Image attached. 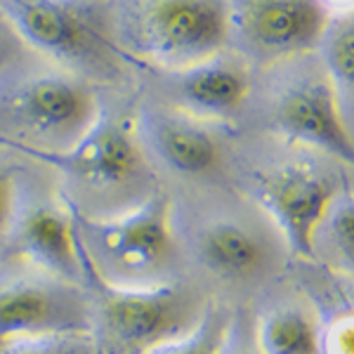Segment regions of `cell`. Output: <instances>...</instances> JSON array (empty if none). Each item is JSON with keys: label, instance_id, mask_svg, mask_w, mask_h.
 <instances>
[{"label": "cell", "instance_id": "6da1fadb", "mask_svg": "<svg viewBox=\"0 0 354 354\" xmlns=\"http://www.w3.org/2000/svg\"><path fill=\"white\" fill-rule=\"evenodd\" d=\"M100 116L85 78L53 62L26 64L15 55L0 68V147L10 151H66Z\"/></svg>", "mask_w": 354, "mask_h": 354}, {"label": "cell", "instance_id": "7a4b0ae2", "mask_svg": "<svg viewBox=\"0 0 354 354\" xmlns=\"http://www.w3.org/2000/svg\"><path fill=\"white\" fill-rule=\"evenodd\" d=\"M24 156L57 170L62 180L81 192V201L109 208L106 218L121 215L151 196L149 161L135 123L100 109V116L71 149L28 151ZM81 201L71 203L78 205Z\"/></svg>", "mask_w": 354, "mask_h": 354}, {"label": "cell", "instance_id": "3957f363", "mask_svg": "<svg viewBox=\"0 0 354 354\" xmlns=\"http://www.w3.org/2000/svg\"><path fill=\"white\" fill-rule=\"evenodd\" d=\"M71 208V205H68ZM73 215L78 253L97 277L113 286L165 283V267L175 250L173 205L153 192L147 201L111 218Z\"/></svg>", "mask_w": 354, "mask_h": 354}, {"label": "cell", "instance_id": "277c9868", "mask_svg": "<svg viewBox=\"0 0 354 354\" xmlns=\"http://www.w3.org/2000/svg\"><path fill=\"white\" fill-rule=\"evenodd\" d=\"M81 265L90 302V333L100 354H149L153 347L189 333L203 314L175 281L113 286L83 260Z\"/></svg>", "mask_w": 354, "mask_h": 354}, {"label": "cell", "instance_id": "5b68a950", "mask_svg": "<svg viewBox=\"0 0 354 354\" xmlns=\"http://www.w3.org/2000/svg\"><path fill=\"white\" fill-rule=\"evenodd\" d=\"M111 28L125 55L182 68L230 41V0H118Z\"/></svg>", "mask_w": 354, "mask_h": 354}, {"label": "cell", "instance_id": "8992f818", "mask_svg": "<svg viewBox=\"0 0 354 354\" xmlns=\"http://www.w3.org/2000/svg\"><path fill=\"white\" fill-rule=\"evenodd\" d=\"M0 12L21 38L53 64L81 78L116 81L125 55L113 28L88 0H0Z\"/></svg>", "mask_w": 354, "mask_h": 354}, {"label": "cell", "instance_id": "52a82bcc", "mask_svg": "<svg viewBox=\"0 0 354 354\" xmlns=\"http://www.w3.org/2000/svg\"><path fill=\"white\" fill-rule=\"evenodd\" d=\"M48 333H90L83 283L26 262L0 270V340Z\"/></svg>", "mask_w": 354, "mask_h": 354}, {"label": "cell", "instance_id": "ba28073f", "mask_svg": "<svg viewBox=\"0 0 354 354\" xmlns=\"http://www.w3.org/2000/svg\"><path fill=\"white\" fill-rule=\"evenodd\" d=\"M5 248L19 262L45 270L66 281L83 283L76 227L64 194L21 185L17 175L15 203L5 232Z\"/></svg>", "mask_w": 354, "mask_h": 354}, {"label": "cell", "instance_id": "9c48e42d", "mask_svg": "<svg viewBox=\"0 0 354 354\" xmlns=\"http://www.w3.org/2000/svg\"><path fill=\"white\" fill-rule=\"evenodd\" d=\"M255 198L274 222L290 255L314 260V239L335 196L333 177L312 163H283L255 175Z\"/></svg>", "mask_w": 354, "mask_h": 354}, {"label": "cell", "instance_id": "30bf717a", "mask_svg": "<svg viewBox=\"0 0 354 354\" xmlns=\"http://www.w3.org/2000/svg\"><path fill=\"white\" fill-rule=\"evenodd\" d=\"M330 19L322 0H230V36L243 55L279 62L310 53Z\"/></svg>", "mask_w": 354, "mask_h": 354}, {"label": "cell", "instance_id": "8fae6325", "mask_svg": "<svg viewBox=\"0 0 354 354\" xmlns=\"http://www.w3.org/2000/svg\"><path fill=\"white\" fill-rule=\"evenodd\" d=\"M272 125L283 140L354 165V140L342 121L338 93L326 73H307L277 95Z\"/></svg>", "mask_w": 354, "mask_h": 354}, {"label": "cell", "instance_id": "7c38bea8", "mask_svg": "<svg viewBox=\"0 0 354 354\" xmlns=\"http://www.w3.org/2000/svg\"><path fill=\"white\" fill-rule=\"evenodd\" d=\"M163 76L175 109L201 121L232 118L250 93L245 62L236 55H225L222 50L196 64L163 68Z\"/></svg>", "mask_w": 354, "mask_h": 354}, {"label": "cell", "instance_id": "4fadbf2b", "mask_svg": "<svg viewBox=\"0 0 354 354\" xmlns=\"http://www.w3.org/2000/svg\"><path fill=\"white\" fill-rule=\"evenodd\" d=\"M135 130L145 153H151L177 175L201 177L220 165L218 137L205 128L201 118L180 109H145L135 121Z\"/></svg>", "mask_w": 354, "mask_h": 354}, {"label": "cell", "instance_id": "5bb4252c", "mask_svg": "<svg viewBox=\"0 0 354 354\" xmlns=\"http://www.w3.org/2000/svg\"><path fill=\"white\" fill-rule=\"evenodd\" d=\"M198 262L220 279H248L265 267L267 245L262 236L236 218L203 222L194 239Z\"/></svg>", "mask_w": 354, "mask_h": 354}, {"label": "cell", "instance_id": "9a60e30c", "mask_svg": "<svg viewBox=\"0 0 354 354\" xmlns=\"http://www.w3.org/2000/svg\"><path fill=\"white\" fill-rule=\"evenodd\" d=\"M255 342L262 354H319V324L302 307H274L260 317Z\"/></svg>", "mask_w": 354, "mask_h": 354}, {"label": "cell", "instance_id": "2e32d148", "mask_svg": "<svg viewBox=\"0 0 354 354\" xmlns=\"http://www.w3.org/2000/svg\"><path fill=\"white\" fill-rule=\"evenodd\" d=\"M317 48L330 83L354 90V10L330 15Z\"/></svg>", "mask_w": 354, "mask_h": 354}, {"label": "cell", "instance_id": "e0dca14e", "mask_svg": "<svg viewBox=\"0 0 354 354\" xmlns=\"http://www.w3.org/2000/svg\"><path fill=\"white\" fill-rule=\"evenodd\" d=\"M230 326L232 322L222 314V310H218V307H213L208 302L203 307L198 324L189 333L153 347L149 354H222L225 352Z\"/></svg>", "mask_w": 354, "mask_h": 354}, {"label": "cell", "instance_id": "ac0fdd59", "mask_svg": "<svg viewBox=\"0 0 354 354\" xmlns=\"http://www.w3.org/2000/svg\"><path fill=\"white\" fill-rule=\"evenodd\" d=\"M0 354H100L93 333H48L0 340Z\"/></svg>", "mask_w": 354, "mask_h": 354}, {"label": "cell", "instance_id": "d6986e66", "mask_svg": "<svg viewBox=\"0 0 354 354\" xmlns=\"http://www.w3.org/2000/svg\"><path fill=\"white\" fill-rule=\"evenodd\" d=\"M328 232L340 258L354 272V196L335 198L328 215Z\"/></svg>", "mask_w": 354, "mask_h": 354}, {"label": "cell", "instance_id": "ffe728a7", "mask_svg": "<svg viewBox=\"0 0 354 354\" xmlns=\"http://www.w3.org/2000/svg\"><path fill=\"white\" fill-rule=\"evenodd\" d=\"M319 354H354V312L340 314L319 328Z\"/></svg>", "mask_w": 354, "mask_h": 354}, {"label": "cell", "instance_id": "44dd1931", "mask_svg": "<svg viewBox=\"0 0 354 354\" xmlns=\"http://www.w3.org/2000/svg\"><path fill=\"white\" fill-rule=\"evenodd\" d=\"M17 165L0 158V243H5V232L10 225L15 203V187H17Z\"/></svg>", "mask_w": 354, "mask_h": 354}, {"label": "cell", "instance_id": "7402d4cb", "mask_svg": "<svg viewBox=\"0 0 354 354\" xmlns=\"http://www.w3.org/2000/svg\"><path fill=\"white\" fill-rule=\"evenodd\" d=\"M222 354H262L258 342H248L241 338V330L236 326H230V333H227V342H225V352Z\"/></svg>", "mask_w": 354, "mask_h": 354}, {"label": "cell", "instance_id": "603a6c76", "mask_svg": "<svg viewBox=\"0 0 354 354\" xmlns=\"http://www.w3.org/2000/svg\"><path fill=\"white\" fill-rule=\"evenodd\" d=\"M8 28H10V24H8V19H5V24L0 26V68H3L17 55L15 38H19V36L15 33V28L12 31H8Z\"/></svg>", "mask_w": 354, "mask_h": 354}, {"label": "cell", "instance_id": "cb8c5ba5", "mask_svg": "<svg viewBox=\"0 0 354 354\" xmlns=\"http://www.w3.org/2000/svg\"><path fill=\"white\" fill-rule=\"evenodd\" d=\"M322 3L330 15L350 12V10H354V0H322Z\"/></svg>", "mask_w": 354, "mask_h": 354}]
</instances>
